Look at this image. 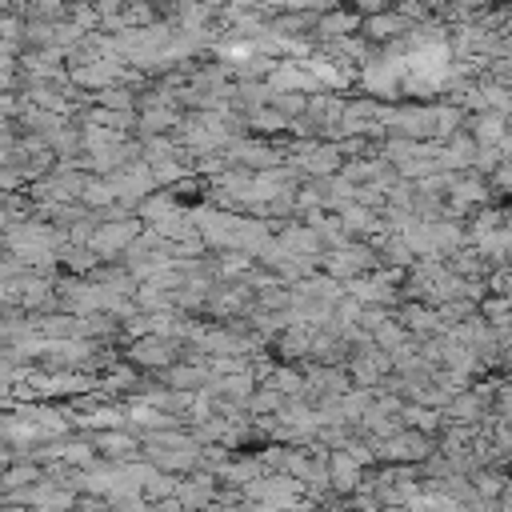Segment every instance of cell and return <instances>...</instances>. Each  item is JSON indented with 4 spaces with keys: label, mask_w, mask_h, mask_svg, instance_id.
Here are the masks:
<instances>
[{
    "label": "cell",
    "mask_w": 512,
    "mask_h": 512,
    "mask_svg": "<svg viewBox=\"0 0 512 512\" xmlns=\"http://www.w3.org/2000/svg\"><path fill=\"white\" fill-rule=\"evenodd\" d=\"M328 472H332V492H336L340 500L356 496V492L364 488V476H368V468H364L352 452H344V448H332V456H328Z\"/></svg>",
    "instance_id": "3"
},
{
    "label": "cell",
    "mask_w": 512,
    "mask_h": 512,
    "mask_svg": "<svg viewBox=\"0 0 512 512\" xmlns=\"http://www.w3.org/2000/svg\"><path fill=\"white\" fill-rule=\"evenodd\" d=\"M432 452H436V436H428V432H420V428H400L396 436H388V440L376 444V460H380V464H408V468H420Z\"/></svg>",
    "instance_id": "1"
},
{
    "label": "cell",
    "mask_w": 512,
    "mask_h": 512,
    "mask_svg": "<svg viewBox=\"0 0 512 512\" xmlns=\"http://www.w3.org/2000/svg\"><path fill=\"white\" fill-rule=\"evenodd\" d=\"M220 496H224V484L212 472H192V476H180V484H176V500L188 512H204V508L220 504Z\"/></svg>",
    "instance_id": "2"
}]
</instances>
